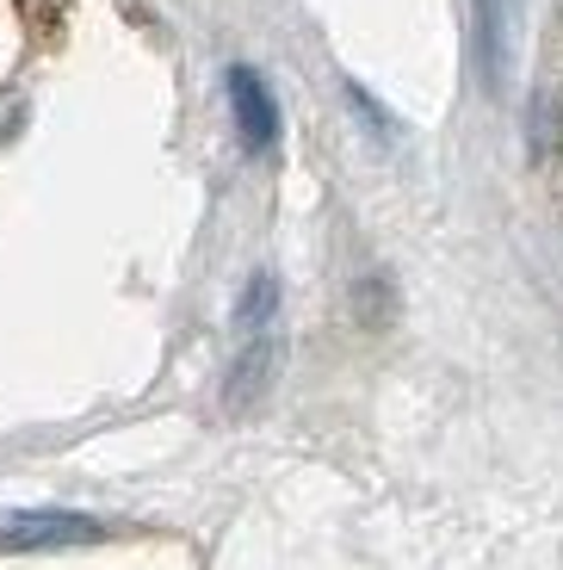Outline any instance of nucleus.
I'll use <instances>...</instances> for the list:
<instances>
[{"mask_svg":"<svg viewBox=\"0 0 563 570\" xmlns=\"http://www.w3.org/2000/svg\"><path fill=\"white\" fill-rule=\"evenodd\" d=\"M106 540V521L93 514H69V509H26L0 521V546L7 552H43V546H93Z\"/></svg>","mask_w":563,"mask_h":570,"instance_id":"obj_1","label":"nucleus"},{"mask_svg":"<svg viewBox=\"0 0 563 570\" xmlns=\"http://www.w3.org/2000/svg\"><path fill=\"white\" fill-rule=\"evenodd\" d=\"M477 7V62H483V87L502 94L514 75V31H521V0H471Z\"/></svg>","mask_w":563,"mask_h":570,"instance_id":"obj_2","label":"nucleus"},{"mask_svg":"<svg viewBox=\"0 0 563 570\" xmlns=\"http://www.w3.org/2000/svg\"><path fill=\"white\" fill-rule=\"evenodd\" d=\"M229 112H236V130L248 149H267L279 137V106H273V87L254 69H229Z\"/></svg>","mask_w":563,"mask_h":570,"instance_id":"obj_3","label":"nucleus"}]
</instances>
